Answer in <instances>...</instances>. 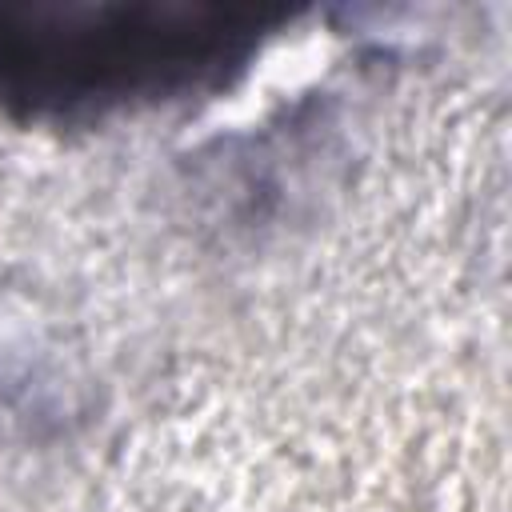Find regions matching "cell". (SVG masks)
Returning <instances> with one entry per match:
<instances>
[{
  "mask_svg": "<svg viewBox=\"0 0 512 512\" xmlns=\"http://www.w3.org/2000/svg\"><path fill=\"white\" fill-rule=\"evenodd\" d=\"M288 20L256 0L0 4V108L68 124L220 88Z\"/></svg>",
  "mask_w": 512,
  "mask_h": 512,
  "instance_id": "6da1fadb",
  "label": "cell"
}]
</instances>
